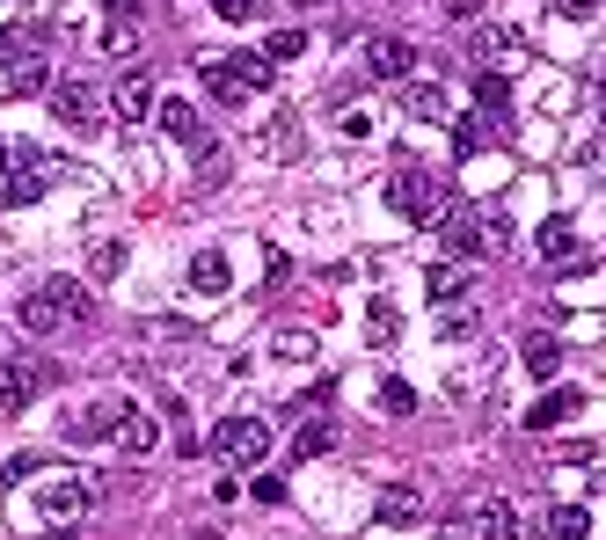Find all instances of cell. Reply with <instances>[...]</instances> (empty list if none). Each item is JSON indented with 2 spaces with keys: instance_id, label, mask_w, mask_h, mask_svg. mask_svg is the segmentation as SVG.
Wrapping results in <instances>:
<instances>
[{
  "instance_id": "cell-1",
  "label": "cell",
  "mask_w": 606,
  "mask_h": 540,
  "mask_svg": "<svg viewBox=\"0 0 606 540\" xmlns=\"http://www.w3.org/2000/svg\"><path fill=\"white\" fill-rule=\"evenodd\" d=\"M438 234H446L453 263H489L512 248V212H489V205H453L446 220H438Z\"/></svg>"
},
{
  "instance_id": "cell-2",
  "label": "cell",
  "mask_w": 606,
  "mask_h": 540,
  "mask_svg": "<svg viewBox=\"0 0 606 540\" xmlns=\"http://www.w3.org/2000/svg\"><path fill=\"white\" fill-rule=\"evenodd\" d=\"M0 175H8V183H0V205H37V197L52 191L59 161L44 154L37 140H8V146H0Z\"/></svg>"
},
{
  "instance_id": "cell-3",
  "label": "cell",
  "mask_w": 606,
  "mask_h": 540,
  "mask_svg": "<svg viewBox=\"0 0 606 540\" xmlns=\"http://www.w3.org/2000/svg\"><path fill=\"white\" fill-rule=\"evenodd\" d=\"M387 205H395L410 227H438V220L453 212V197L438 191V175H424V169H395V175H387Z\"/></svg>"
},
{
  "instance_id": "cell-4",
  "label": "cell",
  "mask_w": 606,
  "mask_h": 540,
  "mask_svg": "<svg viewBox=\"0 0 606 540\" xmlns=\"http://www.w3.org/2000/svg\"><path fill=\"white\" fill-rule=\"evenodd\" d=\"M198 81H205L212 95L234 110V103H249V95H263V88H271V59H256V52H242V59H205V67H198Z\"/></svg>"
},
{
  "instance_id": "cell-5",
  "label": "cell",
  "mask_w": 606,
  "mask_h": 540,
  "mask_svg": "<svg viewBox=\"0 0 606 540\" xmlns=\"http://www.w3.org/2000/svg\"><path fill=\"white\" fill-rule=\"evenodd\" d=\"M205 454H220L234 475H256V468H263V454H271V424H263V417H226L220 431H212Z\"/></svg>"
},
{
  "instance_id": "cell-6",
  "label": "cell",
  "mask_w": 606,
  "mask_h": 540,
  "mask_svg": "<svg viewBox=\"0 0 606 540\" xmlns=\"http://www.w3.org/2000/svg\"><path fill=\"white\" fill-rule=\"evenodd\" d=\"M44 95H52V118L67 124V132H95V124L110 118L103 88H88V81H52V88H44Z\"/></svg>"
},
{
  "instance_id": "cell-7",
  "label": "cell",
  "mask_w": 606,
  "mask_h": 540,
  "mask_svg": "<svg viewBox=\"0 0 606 540\" xmlns=\"http://www.w3.org/2000/svg\"><path fill=\"white\" fill-rule=\"evenodd\" d=\"M44 387H52V366H44V358H16V366H0V417H22Z\"/></svg>"
},
{
  "instance_id": "cell-8",
  "label": "cell",
  "mask_w": 606,
  "mask_h": 540,
  "mask_svg": "<svg viewBox=\"0 0 606 540\" xmlns=\"http://www.w3.org/2000/svg\"><path fill=\"white\" fill-rule=\"evenodd\" d=\"M110 446H118L124 460H147L161 446V424L147 417V409H132V401H118V424H110Z\"/></svg>"
},
{
  "instance_id": "cell-9",
  "label": "cell",
  "mask_w": 606,
  "mask_h": 540,
  "mask_svg": "<svg viewBox=\"0 0 606 540\" xmlns=\"http://www.w3.org/2000/svg\"><path fill=\"white\" fill-rule=\"evenodd\" d=\"M88 497H95V489H88L81 475H52V482L37 489V511H44L52 526H73V519L88 511Z\"/></svg>"
},
{
  "instance_id": "cell-10",
  "label": "cell",
  "mask_w": 606,
  "mask_h": 540,
  "mask_svg": "<svg viewBox=\"0 0 606 540\" xmlns=\"http://www.w3.org/2000/svg\"><path fill=\"white\" fill-rule=\"evenodd\" d=\"M468 52L483 59V67H519V59H526V37L512 30V22H475Z\"/></svg>"
},
{
  "instance_id": "cell-11",
  "label": "cell",
  "mask_w": 606,
  "mask_h": 540,
  "mask_svg": "<svg viewBox=\"0 0 606 540\" xmlns=\"http://www.w3.org/2000/svg\"><path fill=\"white\" fill-rule=\"evenodd\" d=\"M410 67H416L410 37H365V73L373 81H410Z\"/></svg>"
},
{
  "instance_id": "cell-12",
  "label": "cell",
  "mask_w": 606,
  "mask_h": 540,
  "mask_svg": "<svg viewBox=\"0 0 606 540\" xmlns=\"http://www.w3.org/2000/svg\"><path fill=\"white\" fill-rule=\"evenodd\" d=\"M395 103H402V118H416V124H446L453 118V95L438 81H402Z\"/></svg>"
},
{
  "instance_id": "cell-13",
  "label": "cell",
  "mask_w": 606,
  "mask_h": 540,
  "mask_svg": "<svg viewBox=\"0 0 606 540\" xmlns=\"http://www.w3.org/2000/svg\"><path fill=\"white\" fill-rule=\"evenodd\" d=\"M577 409H585V387H555V395H541L534 409H526V431H555V424H570Z\"/></svg>"
},
{
  "instance_id": "cell-14",
  "label": "cell",
  "mask_w": 606,
  "mask_h": 540,
  "mask_svg": "<svg viewBox=\"0 0 606 540\" xmlns=\"http://www.w3.org/2000/svg\"><path fill=\"white\" fill-rule=\"evenodd\" d=\"M110 110H118V124H147L154 118V81H147V73H124L118 95H110Z\"/></svg>"
},
{
  "instance_id": "cell-15",
  "label": "cell",
  "mask_w": 606,
  "mask_h": 540,
  "mask_svg": "<svg viewBox=\"0 0 606 540\" xmlns=\"http://www.w3.org/2000/svg\"><path fill=\"white\" fill-rule=\"evenodd\" d=\"M44 293H52L59 322H81V329H88V322H95V293H88V285H81V278H67V271H59V278H52V285H44Z\"/></svg>"
},
{
  "instance_id": "cell-16",
  "label": "cell",
  "mask_w": 606,
  "mask_h": 540,
  "mask_svg": "<svg viewBox=\"0 0 606 540\" xmlns=\"http://www.w3.org/2000/svg\"><path fill=\"white\" fill-rule=\"evenodd\" d=\"M154 118H161V132L169 140H183V146H205V118H198L183 95H169V103H154Z\"/></svg>"
},
{
  "instance_id": "cell-17",
  "label": "cell",
  "mask_w": 606,
  "mask_h": 540,
  "mask_svg": "<svg viewBox=\"0 0 606 540\" xmlns=\"http://www.w3.org/2000/svg\"><path fill=\"white\" fill-rule=\"evenodd\" d=\"M300 146H307L300 118H293V110H277V118L263 124V154H271V161H300Z\"/></svg>"
},
{
  "instance_id": "cell-18",
  "label": "cell",
  "mask_w": 606,
  "mask_h": 540,
  "mask_svg": "<svg viewBox=\"0 0 606 540\" xmlns=\"http://www.w3.org/2000/svg\"><path fill=\"white\" fill-rule=\"evenodd\" d=\"M475 110L512 132V81H504V73H475Z\"/></svg>"
},
{
  "instance_id": "cell-19",
  "label": "cell",
  "mask_w": 606,
  "mask_h": 540,
  "mask_svg": "<svg viewBox=\"0 0 606 540\" xmlns=\"http://www.w3.org/2000/svg\"><path fill=\"white\" fill-rule=\"evenodd\" d=\"M226 285H234V271H226V256H220V248H198V256H191V293L220 299Z\"/></svg>"
},
{
  "instance_id": "cell-20",
  "label": "cell",
  "mask_w": 606,
  "mask_h": 540,
  "mask_svg": "<svg viewBox=\"0 0 606 540\" xmlns=\"http://www.w3.org/2000/svg\"><path fill=\"white\" fill-rule=\"evenodd\" d=\"M475 540H526L519 505H483L475 511Z\"/></svg>"
},
{
  "instance_id": "cell-21",
  "label": "cell",
  "mask_w": 606,
  "mask_h": 540,
  "mask_svg": "<svg viewBox=\"0 0 606 540\" xmlns=\"http://www.w3.org/2000/svg\"><path fill=\"white\" fill-rule=\"evenodd\" d=\"M0 81H8V95H44V88H52L44 52H37V59H8V67H0Z\"/></svg>"
},
{
  "instance_id": "cell-22",
  "label": "cell",
  "mask_w": 606,
  "mask_h": 540,
  "mask_svg": "<svg viewBox=\"0 0 606 540\" xmlns=\"http://www.w3.org/2000/svg\"><path fill=\"white\" fill-rule=\"evenodd\" d=\"M534 248H541V256H548V263H563V256H570V248H577V220H570V212H555V220H541Z\"/></svg>"
},
{
  "instance_id": "cell-23",
  "label": "cell",
  "mask_w": 606,
  "mask_h": 540,
  "mask_svg": "<svg viewBox=\"0 0 606 540\" xmlns=\"http://www.w3.org/2000/svg\"><path fill=\"white\" fill-rule=\"evenodd\" d=\"M330 446H336V424H330V417H307V424L293 431V446H285V454H293V460H322Z\"/></svg>"
},
{
  "instance_id": "cell-24",
  "label": "cell",
  "mask_w": 606,
  "mask_h": 540,
  "mask_svg": "<svg viewBox=\"0 0 606 540\" xmlns=\"http://www.w3.org/2000/svg\"><path fill=\"white\" fill-rule=\"evenodd\" d=\"M381 526H416L424 519V497L416 489H381V511H373Z\"/></svg>"
},
{
  "instance_id": "cell-25",
  "label": "cell",
  "mask_w": 606,
  "mask_h": 540,
  "mask_svg": "<svg viewBox=\"0 0 606 540\" xmlns=\"http://www.w3.org/2000/svg\"><path fill=\"white\" fill-rule=\"evenodd\" d=\"M424 285H432V299H438V307H453V299H461V293H468V271H461V263H432V271H424Z\"/></svg>"
},
{
  "instance_id": "cell-26",
  "label": "cell",
  "mask_w": 606,
  "mask_h": 540,
  "mask_svg": "<svg viewBox=\"0 0 606 540\" xmlns=\"http://www.w3.org/2000/svg\"><path fill=\"white\" fill-rule=\"evenodd\" d=\"M489 140H504V124H489V118H461V124H453V146H461V154H483Z\"/></svg>"
},
{
  "instance_id": "cell-27",
  "label": "cell",
  "mask_w": 606,
  "mask_h": 540,
  "mask_svg": "<svg viewBox=\"0 0 606 540\" xmlns=\"http://www.w3.org/2000/svg\"><path fill=\"white\" fill-rule=\"evenodd\" d=\"M124 263H132V248H124V242H95V248H88V278H103V285H110Z\"/></svg>"
},
{
  "instance_id": "cell-28",
  "label": "cell",
  "mask_w": 606,
  "mask_h": 540,
  "mask_svg": "<svg viewBox=\"0 0 606 540\" xmlns=\"http://www.w3.org/2000/svg\"><path fill=\"white\" fill-rule=\"evenodd\" d=\"M22 329H30V336H52V329H59L52 293H30V299H22Z\"/></svg>"
},
{
  "instance_id": "cell-29",
  "label": "cell",
  "mask_w": 606,
  "mask_h": 540,
  "mask_svg": "<svg viewBox=\"0 0 606 540\" xmlns=\"http://www.w3.org/2000/svg\"><path fill=\"white\" fill-rule=\"evenodd\" d=\"M526 373H534V380H555V373H563V344H555V336L526 344Z\"/></svg>"
},
{
  "instance_id": "cell-30",
  "label": "cell",
  "mask_w": 606,
  "mask_h": 540,
  "mask_svg": "<svg viewBox=\"0 0 606 540\" xmlns=\"http://www.w3.org/2000/svg\"><path fill=\"white\" fill-rule=\"evenodd\" d=\"M103 52L118 59V52H139V16H110L103 22Z\"/></svg>"
},
{
  "instance_id": "cell-31",
  "label": "cell",
  "mask_w": 606,
  "mask_h": 540,
  "mask_svg": "<svg viewBox=\"0 0 606 540\" xmlns=\"http://www.w3.org/2000/svg\"><path fill=\"white\" fill-rule=\"evenodd\" d=\"M585 533H592L585 505H555V519H548V540H585Z\"/></svg>"
},
{
  "instance_id": "cell-32",
  "label": "cell",
  "mask_w": 606,
  "mask_h": 540,
  "mask_svg": "<svg viewBox=\"0 0 606 540\" xmlns=\"http://www.w3.org/2000/svg\"><path fill=\"white\" fill-rule=\"evenodd\" d=\"M373 401H381V417H410V409H416V387L410 380H381V395H373Z\"/></svg>"
},
{
  "instance_id": "cell-33",
  "label": "cell",
  "mask_w": 606,
  "mask_h": 540,
  "mask_svg": "<svg viewBox=\"0 0 606 540\" xmlns=\"http://www.w3.org/2000/svg\"><path fill=\"white\" fill-rule=\"evenodd\" d=\"M365 336H373V344L387 350V344H395V336H402V314L387 307V299H373V329H365Z\"/></svg>"
},
{
  "instance_id": "cell-34",
  "label": "cell",
  "mask_w": 606,
  "mask_h": 540,
  "mask_svg": "<svg viewBox=\"0 0 606 540\" xmlns=\"http://www.w3.org/2000/svg\"><path fill=\"white\" fill-rule=\"evenodd\" d=\"M475 329H483V322H475V307H468V314H461V307L438 314V336H446V344H461V336H475Z\"/></svg>"
},
{
  "instance_id": "cell-35",
  "label": "cell",
  "mask_w": 606,
  "mask_h": 540,
  "mask_svg": "<svg viewBox=\"0 0 606 540\" xmlns=\"http://www.w3.org/2000/svg\"><path fill=\"white\" fill-rule=\"evenodd\" d=\"M271 350H277V358H314V336L307 329H277Z\"/></svg>"
},
{
  "instance_id": "cell-36",
  "label": "cell",
  "mask_w": 606,
  "mask_h": 540,
  "mask_svg": "<svg viewBox=\"0 0 606 540\" xmlns=\"http://www.w3.org/2000/svg\"><path fill=\"white\" fill-rule=\"evenodd\" d=\"M307 52V37L300 30H285V37H271V44H263V59H271V67H285V59H300Z\"/></svg>"
},
{
  "instance_id": "cell-37",
  "label": "cell",
  "mask_w": 606,
  "mask_h": 540,
  "mask_svg": "<svg viewBox=\"0 0 606 540\" xmlns=\"http://www.w3.org/2000/svg\"><path fill=\"white\" fill-rule=\"evenodd\" d=\"M249 497H256V505H285V482H277V475H256V482H249Z\"/></svg>"
},
{
  "instance_id": "cell-38",
  "label": "cell",
  "mask_w": 606,
  "mask_h": 540,
  "mask_svg": "<svg viewBox=\"0 0 606 540\" xmlns=\"http://www.w3.org/2000/svg\"><path fill=\"white\" fill-rule=\"evenodd\" d=\"M548 8H555L563 22H585V16H599V0H548Z\"/></svg>"
},
{
  "instance_id": "cell-39",
  "label": "cell",
  "mask_w": 606,
  "mask_h": 540,
  "mask_svg": "<svg viewBox=\"0 0 606 540\" xmlns=\"http://www.w3.org/2000/svg\"><path fill=\"white\" fill-rule=\"evenodd\" d=\"M212 8H220L226 22H249V16H256V0H212Z\"/></svg>"
},
{
  "instance_id": "cell-40",
  "label": "cell",
  "mask_w": 606,
  "mask_h": 540,
  "mask_svg": "<svg viewBox=\"0 0 606 540\" xmlns=\"http://www.w3.org/2000/svg\"><path fill=\"white\" fill-rule=\"evenodd\" d=\"M438 8H446L453 22H475V16H483V0H438Z\"/></svg>"
},
{
  "instance_id": "cell-41",
  "label": "cell",
  "mask_w": 606,
  "mask_h": 540,
  "mask_svg": "<svg viewBox=\"0 0 606 540\" xmlns=\"http://www.w3.org/2000/svg\"><path fill=\"white\" fill-rule=\"evenodd\" d=\"M285 8H293V16H314V8H330V0H285Z\"/></svg>"
},
{
  "instance_id": "cell-42",
  "label": "cell",
  "mask_w": 606,
  "mask_h": 540,
  "mask_svg": "<svg viewBox=\"0 0 606 540\" xmlns=\"http://www.w3.org/2000/svg\"><path fill=\"white\" fill-rule=\"evenodd\" d=\"M103 8L110 16H139V0H103Z\"/></svg>"
},
{
  "instance_id": "cell-43",
  "label": "cell",
  "mask_w": 606,
  "mask_h": 540,
  "mask_svg": "<svg viewBox=\"0 0 606 540\" xmlns=\"http://www.w3.org/2000/svg\"><path fill=\"white\" fill-rule=\"evenodd\" d=\"M44 540H81V533H73V526H52V533H44Z\"/></svg>"
},
{
  "instance_id": "cell-44",
  "label": "cell",
  "mask_w": 606,
  "mask_h": 540,
  "mask_svg": "<svg viewBox=\"0 0 606 540\" xmlns=\"http://www.w3.org/2000/svg\"><path fill=\"white\" fill-rule=\"evenodd\" d=\"M183 540H220V533H212V526H198V533H183Z\"/></svg>"
},
{
  "instance_id": "cell-45",
  "label": "cell",
  "mask_w": 606,
  "mask_h": 540,
  "mask_svg": "<svg viewBox=\"0 0 606 540\" xmlns=\"http://www.w3.org/2000/svg\"><path fill=\"white\" fill-rule=\"evenodd\" d=\"M22 8H44V0H22Z\"/></svg>"
},
{
  "instance_id": "cell-46",
  "label": "cell",
  "mask_w": 606,
  "mask_h": 540,
  "mask_svg": "<svg viewBox=\"0 0 606 540\" xmlns=\"http://www.w3.org/2000/svg\"><path fill=\"white\" fill-rule=\"evenodd\" d=\"M599 95H606V88H599ZM599 110H606V103H599Z\"/></svg>"
}]
</instances>
